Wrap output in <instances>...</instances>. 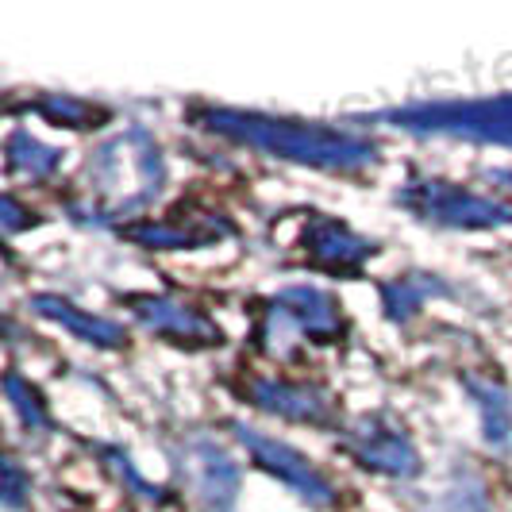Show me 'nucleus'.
Returning a JSON list of instances; mask_svg holds the SVG:
<instances>
[{
  "label": "nucleus",
  "mask_w": 512,
  "mask_h": 512,
  "mask_svg": "<svg viewBox=\"0 0 512 512\" xmlns=\"http://www.w3.org/2000/svg\"><path fill=\"white\" fill-rule=\"evenodd\" d=\"M231 432H235V439L251 451V459H255L266 474H274L278 482H285L301 501L320 505V509L335 501L332 482H328V478H324L301 451H293L289 443H282V439H274V436H262V432L247 428V424H231Z\"/></svg>",
  "instance_id": "20e7f679"
},
{
  "label": "nucleus",
  "mask_w": 512,
  "mask_h": 512,
  "mask_svg": "<svg viewBox=\"0 0 512 512\" xmlns=\"http://www.w3.org/2000/svg\"><path fill=\"white\" fill-rule=\"evenodd\" d=\"M432 293H447L436 278H428V274H409V278H393V282L382 285V305H385V316L389 320H397V324H405L409 316H416L424 301L432 297Z\"/></svg>",
  "instance_id": "4468645a"
},
{
  "label": "nucleus",
  "mask_w": 512,
  "mask_h": 512,
  "mask_svg": "<svg viewBox=\"0 0 512 512\" xmlns=\"http://www.w3.org/2000/svg\"><path fill=\"white\" fill-rule=\"evenodd\" d=\"M397 201L409 208L412 216L439 224V228H509L512 224V208L497 205L489 197H478L470 189H462L455 181H409Z\"/></svg>",
  "instance_id": "7ed1b4c3"
},
{
  "label": "nucleus",
  "mask_w": 512,
  "mask_h": 512,
  "mask_svg": "<svg viewBox=\"0 0 512 512\" xmlns=\"http://www.w3.org/2000/svg\"><path fill=\"white\" fill-rule=\"evenodd\" d=\"M243 397L262 412H274L297 424H316V428H335V401L316 389V385L301 382H278V378H247L243 382Z\"/></svg>",
  "instance_id": "0eeeda50"
},
{
  "label": "nucleus",
  "mask_w": 512,
  "mask_h": 512,
  "mask_svg": "<svg viewBox=\"0 0 512 512\" xmlns=\"http://www.w3.org/2000/svg\"><path fill=\"white\" fill-rule=\"evenodd\" d=\"M31 308H35L39 316L54 320V324H62L66 332H74L77 339L93 343V347H104V351L124 347V328H120V324H112V320H104V316H93V312L77 308L74 301H66V297L39 293V297H31Z\"/></svg>",
  "instance_id": "f8f14e48"
},
{
  "label": "nucleus",
  "mask_w": 512,
  "mask_h": 512,
  "mask_svg": "<svg viewBox=\"0 0 512 512\" xmlns=\"http://www.w3.org/2000/svg\"><path fill=\"white\" fill-rule=\"evenodd\" d=\"M228 231L231 228L224 220H189V224H178V220H135V224H124L120 235L139 243V247L178 251V247H208Z\"/></svg>",
  "instance_id": "9b49d317"
},
{
  "label": "nucleus",
  "mask_w": 512,
  "mask_h": 512,
  "mask_svg": "<svg viewBox=\"0 0 512 512\" xmlns=\"http://www.w3.org/2000/svg\"><path fill=\"white\" fill-rule=\"evenodd\" d=\"M4 393H8V401H12L16 416L24 420V428L39 432V428H47V424H51L47 405H43V393H39L31 382H24L16 370H8V374H4Z\"/></svg>",
  "instance_id": "f3484780"
},
{
  "label": "nucleus",
  "mask_w": 512,
  "mask_h": 512,
  "mask_svg": "<svg viewBox=\"0 0 512 512\" xmlns=\"http://www.w3.org/2000/svg\"><path fill=\"white\" fill-rule=\"evenodd\" d=\"M493 181H505V185L512 189V170H497V174H493Z\"/></svg>",
  "instance_id": "aec40b11"
},
{
  "label": "nucleus",
  "mask_w": 512,
  "mask_h": 512,
  "mask_svg": "<svg viewBox=\"0 0 512 512\" xmlns=\"http://www.w3.org/2000/svg\"><path fill=\"white\" fill-rule=\"evenodd\" d=\"M185 462H189V478H193V489L201 493L212 512H231L235 505V489H239V470L235 462L208 439H193L189 451H185Z\"/></svg>",
  "instance_id": "9d476101"
},
{
  "label": "nucleus",
  "mask_w": 512,
  "mask_h": 512,
  "mask_svg": "<svg viewBox=\"0 0 512 512\" xmlns=\"http://www.w3.org/2000/svg\"><path fill=\"white\" fill-rule=\"evenodd\" d=\"M347 455L389 478H416L420 474V455L412 447V439L389 424L385 416H362L359 424L347 432Z\"/></svg>",
  "instance_id": "423d86ee"
},
{
  "label": "nucleus",
  "mask_w": 512,
  "mask_h": 512,
  "mask_svg": "<svg viewBox=\"0 0 512 512\" xmlns=\"http://www.w3.org/2000/svg\"><path fill=\"white\" fill-rule=\"evenodd\" d=\"M20 501H24V474H20L16 459H4V505L20 509Z\"/></svg>",
  "instance_id": "6ab92c4d"
},
{
  "label": "nucleus",
  "mask_w": 512,
  "mask_h": 512,
  "mask_svg": "<svg viewBox=\"0 0 512 512\" xmlns=\"http://www.w3.org/2000/svg\"><path fill=\"white\" fill-rule=\"evenodd\" d=\"M128 305L143 328H151L154 335H166L174 343L216 347L224 339L220 328L193 305H181V301H170V297H128Z\"/></svg>",
  "instance_id": "6e6552de"
},
{
  "label": "nucleus",
  "mask_w": 512,
  "mask_h": 512,
  "mask_svg": "<svg viewBox=\"0 0 512 512\" xmlns=\"http://www.w3.org/2000/svg\"><path fill=\"white\" fill-rule=\"evenodd\" d=\"M305 251L312 255L316 266H328V270H339V274H355L366 258H374L378 247L370 239H362L359 231L332 220V216H316L305 228Z\"/></svg>",
  "instance_id": "1a4fd4ad"
},
{
  "label": "nucleus",
  "mask_w": 512,
  "mask_h": 512,
  "mask_svg": "<svg viewBox=\"0 0 512 512\" xmlns=\"http://www.w3.org/2000/svg\"><path fill=\"white\" fill-rule=\"evenodd\" d=\"M208 131L235 139L243 147H255L274 158H289L301 166L320 170H359L374 162V143L355 131L328 128V124H305V120H282L262 112H235V108H205L197 116Z\"/></svg>",
  "instance_id": "f257e3e1"
},
{
  "label": "nucleus",
  "mask_w": 512,
  "mask_h": 512,
  "mask_svg": "<svg viewBox=\"0 0 512 512\" xmlns=\"http://www.w3.org/2000/svg\"><path fill=\"white\" fill-rule=\"evenodd\" d=\"M31 108L47 124H54V128H101L104 120H108L104 108H97V104L89 101H77V97H66V93H47V97H39Z\"/></svg>",
  "instance_id": "dca6fc26"
},
{
  "label": "nucleus",
  "mask_w": 512,
  "mask_h": 512,
  "mask_svg": "<svg viewBox=\"0 0 512 512\" xmlns=\"http://www.w3.org/2000/svg\"><path fill=\"white\" fill-rule=\"evenodd\" d=\"M282 332L308 335L316 343H332L343 335V312L335 305V297H328L324 289H285L278 293L270 308H266V324H262V339H274Z\"/></svg>",
  "instance_id": "39448f33"
},
{
  "label": "nucleus",
  "mask_w": 512,
  "mask_h": 512,
  "mask_svg": "<svg viewBox=\"0 0 512 512\" xmlns=\"http://www.w3.org/2000/svg\"><path fill=\"white\" fill-rule=\"evenodd\" d=\"M382 120L393 128L420 131V135H459L474 143L512 147V93L482 97V101H436L393 108Z\"/></svg>",
  "instance_id": "f03ea898"
},
{
  "label": "nucleus",
  "mask_w": 512,
  "mask_h": 512,
  "mask_svg": "<svg viewBox=\"0 0 512 512\" xmlns=\"http://www.w3.org/2000/svg\"><path fill=\"white\" fill-rule=\"evenodd\" d=\"M466 389H470V397L478 401L486 443H493V447H509V439H512V401H509V393H505L501 385L482 382V378H466Z\"/></svg>",
  "instance_id": "ddd939ff"
},
{
  "label": "nucleus",
  "mask_w": 512,
  "mask_h": 512,
  "mask_svg": "<svg viewBox=\"0 0 512 512\" xmlns=\"http://www.w3.org/2000/svg\"><path fill=\"white\" fill-rule=\"evenodd\" d=\"M8 170H16V174H27V178H51L54 170L62 166V151H54V147H43L39 139H31L27 131H12L8 135Z\"/></svg>",
  "instance_id": "2eb2a0df"
},
{
  "label": "nucleus",
  "mask_w": 512,
  "mask_h": 512,
  "mask_svg": "<svg viewBox=\"0 0 512 512\" xmlns=\"http://www.w3.org/2000/svg\"><path fill=\"white\" fill-rule=\"evenodd\" d=\"M104 459H108V466H112V470H116V474H120V478L139 493V497H151V501L158 497V489H151L139 474H135V466L128 462V455H120V451H104Z\"/></svg>",
  "instance_id": "a211bd4d"
}]
</instances>
